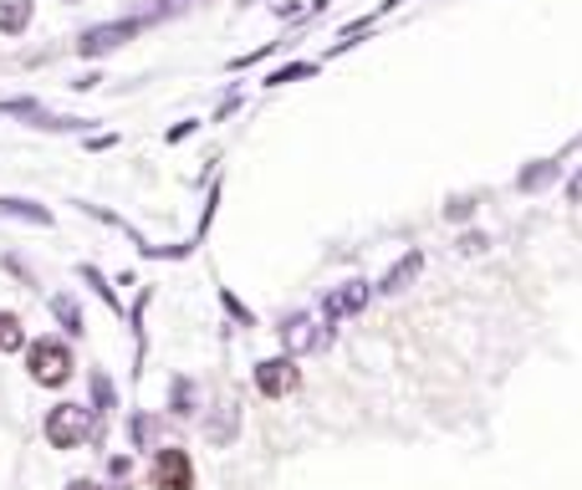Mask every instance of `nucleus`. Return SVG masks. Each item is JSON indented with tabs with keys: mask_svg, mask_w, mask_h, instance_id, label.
<instances>
[{
	"mask_svg": "<svg viewBox=\"0 0 582 490\" xmlns=\"http://www.w3.org/2000/svg\"><path fill=\"white\" fill-rule=\"evenodd\" d=\"M41 435H46L52 450H77L82 439L93 435V409L87 404H56V409H46Z\"/></svg>",
	"mask_w": 582,
	"mask_h": 490,
	"instance_id": "obj_1",
	"label": "nucleus"
},
{
	"mask_svg": "<svg viewBox=\"0 0 582 490\" xmlns=\"http://www.w3.org/2000/svg\"><path fill=\"white\" fill-rule=\"evenodd\" d=\"M27 373L46 388H62L66 378H72V353H66V343H56V337H37V343L27 347Z\"/></svg>",
	"mask_w": 582,
	"mask_h": 490,
	"instance_id": "obj_2",
	"label": "nucleus"
},
{
	"mask_svg": "<svg viewBox=\"0 0 582 490\" xmlns=\"http://www.w3.org/2000/svg\"><path fill=\"white\" fill-rule=\"evenodd\" d=\"M328 337H332V327H322L318 317H287L281 322V347H287L291 358H302V353H322L328 347Z\"/></svg>",
	"mask_w": 582,
	"mask_h": 490,
	"instance_id": "obj_3",
	"label": "nucleus"
},
{
	"mask_svg": "<svg viewBox=\"0 0 582 490\" xmlns=\"http://www.w3.org/2000/svg\"><path fill=\"white\" fill-rule=\"evenodd\" d=\"M154 486L159 490H195V465H189V455L179 450V445H164V450L154 455Z\"/></svg>",
	"mask_w": 582,
	"mask_h": 490,
	"instance_id": "obj_4",
	"label": "nucleus"
},
{
	"mask_svg": "<svg viewBox=\"0 0 582 490\" xmlns=\"http://www.w3.org/2000/svg\"><path fill=\"white\" fill-rule=\"evenodd\" d=\"M297 384H302V373H297L291 353H287V358H266V363H256V388H261L266 398H287V394H297Z\"/></svg>",
	"mask_w": 582,
	"mask_h": 490,
	"instance_id": "obj_5",
	"label": "nucleus"
},
{
	"mask_svg": "<svg viewBox=\"0 0 582 490\" xmlns=\"http://www.w3.org/2000/svg\"><path fill=\"white\" fill-rule=\"evenodd\" d=\"M133 37H138V21H107V27L82 31L77 52L82 56H107V52H118L123 41H133Z\"/></svg>",
	"mask_w": 582,
	"mask_h": 490,
	"instance_id": "obj_6",
	"label": "nucleus"
},
{
	"mask_svg": "<svg viewBox=\"0 0 582 490\" xmlns=\"http://www.w3.org/2000/svg\"><path fill=\"white\" fill-rule=\"evenodd\" d=\"M368 296H373V286H368V281H343L337 292H328L322 312H328V322L353 317V312H363V306H368Z\"/></svg>",
	"mask_w": 582,
	"mask_h": 490,
	"instance_id": "obj_7",
	"label": "nucleus"
},
{
	"mask_svg": "<svg viewBox=\"0 0 582 490\" xmlns=\"http://www.w3.org/2000/svg\"><path fill=\"white\" fill-rule=\"evenodd\" d=\"M419 271H424V256H419V251L398 256V261H394V265H388V271H384V281H378V292H384V296H398V292H409V281L419 277Z\"/></svg>",
	"mask_w": 582,
	"mask_h": 490,
	"instance_id": "obj_8",
	"label": "nucleus"
},
{
	"mask_svg": "<svg viewBox=\"0 0 582 490\" xmlns=\"http://www.w3.org/2000/svg\"><path fill=\"white\" fill-rule=\"evenodd\" d=\"M0 215L6 220H27V226H52L46 205H31V199H15V195H0Z\"/></svg>",
	"mask_w": 582,
	"mask_h": 490,
	"instance_id": "obj_9",
	"label": "nucleus"
},
{
	"mask_svg": "<svg viewBox=\"0 0 582 490\" xmlns=\"http://www.w3.org/2000/svg\"><path fill=\"white\" fill-rule=\"evenodd\" d=\"M31 11H37V0H0V31L21 37L31 27Z\"/></svg>",
	"mask_w": 582,
	"mask_h": 490,
	"instance_id": "obj_10",
	"label": "nucleus"
},
{
	"mask_svg": "<svg viewBox=\"0 0 582 490\" xmlns=\"http://www.w3.org/2000/svg\"><path fill=\"white\" fill-rule=\"evenodd\" d=\"M15 347H27L21 317H15V312H0V353H15Z\"/></svg>",
	"mask_w": 582,
	"mask_h": 490,
	"instance_id": "obj_11",
	"label": "nucleus"
},
{
	"mask_svg": "<svg viewBox=\"0 0 582 490\" xmlns=\"http://www.w3.org/2000/svg\"><path fill=\"white\" fill-rule=\"evenodd\" d=\"M552 179H557V164H531V169H521V179H517V185L531 195V189H547Z\"/></svg>",
	"mask_w": 582,
	"mask_h": 490,
	"instance_id": "obj_12",
	"label": "nucleus"
},
{
	"mask_svg": "<svg viewBox=\"0 0 582 490\" xmlns=\"http://www.w3.org/2000/svg\"><path fill=\"white\" fill-rule=\"evenodd\" d=\"M52 312L66 332H82V317H77V302H72V296H52Z\"/></svg>",
	"mask_w": 582,
	"mask_h": 490,
	"instance_id": "obj_13",
	"label": "nucleus"
},
{
	"mask_svg": "<svg viewBox=\"0 0 582 490\" xmlns=\"http://www.w3.org/2000/svg\"><path fill=\"white\" fill-rule=\"evenodd\" d=\"M82 277H87V286H93V292L103 296V302L113 306V312H118V296H113V286L103 281V271H97V265H82Z\"/></svg>",
	"mask_w": 582,
	"mask_h": 490,
	"instance_id": "obj_14",
	"label": "nucleus"
},
{
	"mask_svg": "<svg viewBox=\"0 0 582 490\" xmlns=\"http://www.w3.org/2000/svg\"><path fill=\"white\" fill-rule=\"evenodd\" d=\"M312 72H318L312 62H291V66H281V72H271L266 82H271V87H281V82H291V77H312Z\"/></svg>",
	"mask_w": 582,
	"mask_h": 490,
	"instance_id": "obj_15",
	"label": "nucleus"
},
{
	"mask_svg": "<svg viewBox=\"0 0 582 490\" xmlns=\"http://www.w3.org/2000/svg\"><path fill=\"white\" fill-rule=\"evenodd\" d=\"M470 210H476L470 199H455V205H450V210H445V215H450V220H470Z\"/></svg>",
	"mask_w": 582,
	"mask_h": 490,
	"instance_id": "obj_16",
	"label": "nucleus"
},
{
	"mask_svg": "<svg viewBox=\"0 0 582 490\" xmlns=\"http://www.w3.org/2000/svg\"><path fill=\"white\" fill-rule=\"evenodd\" d=\"M189 0H159V6H154V15H174V11H185Z\"/></svg>",
	"mask_w": 582,
	"mask_h": 490,
	"instance_id": "obj_17",
	"label": "nucleus"
},
{
	"mask_svg": "<svg viewBox=\"0 0 582 490\" xmlns=\"http://www.w3.org/2000/svg\"><path fill=\"white\" fill-rule=\"evenodd\" d=\"M568 199H572V205H582V169L568 179Z\"/></svg>",
	"mask_w": 582,
	"mask_h": 490,
	"instance_id": "obj_18",
	"label": "nucleus"
},
{
	"mask_svg": "<svg viewBox=\"0 0 582 490\" xmlns=\"http://www.w3.org/2000/svg\"><path fill=\"white\" fill-rule=\"evenodd\" d=\"M460 251H470V256L486 251V236H465V240H460Z\"/></svg>",
	"mask_w": 582,
	"mask_h": 490,
	"instance_id": "obj_19",
	"label": "nucleus"
},
{
	"mask_svg": "<svg viewBox=\"0 0 582 490\" xmlns=\"http://www.w3.org/2000/svg\"><path fill=\"white\" fill-rule=\"evenodd\" d=\"M66 490H103L97 480H66Z\"/></svg>",
	"mask_w": 582,
	"mask_h": 490,
	"instance_id": "obj_20",
	"label": "nucleus"
}]
</instances>
